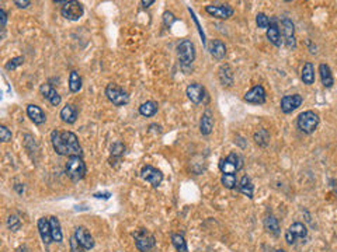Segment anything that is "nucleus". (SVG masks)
Wrapping results in <instances>:
<instances>
[{
  "mask_svg": "<svg viewBox=\"0 0 337 252\" xmlns=\"http://www.w3.org/2000/svg\"><path fill=\"white\" fill-rule=\"evenodd\" d=\"M51 143L54 147L55 153L59 156H83L80 143L78 136L73 132H61V131H52L51 132Z\"/></svg>",
  "mask_w": 337,
  "mask_h": 252,
  "instance_id": "obj_1",
  "label": "nucleus"
},
{
  "mask_svg": "<svg viewBox=\"0 0 337 252\" xmlns=\"http://www.w3.org/2000/svg\"><path fill=\"white\" fill-rule=\"evenodd\" d=\"M65 173L66 175L73 181L78 182L84 178V175L87 173V167L86 163L83 161L80 156H70L67 157V163L65 165Z\"/></svg>",
  "mask_w": 337,
  "mask_h": 252,
  "instance_id": "obj_2",
  "label": "nucleus"
},
{
  "mask_svg": "<svg viewBox=\"0 0 337 252\" xmlns=\"http://www.w3.org/2000/svg\"><path fill=\"white\" fill-rule=\"evenodd\" d=\"M177 56H178V60H180V65L183 67V70L189 72V69L195 59L194 44L190 40L180 41V44L177 45Z\"/></svg>",
  "mask_w": 337,
  "mask_h": 252,
  "instance_id": "obj_3",
  "label": "nucleus"
},
{
  "mask_svg": "<svg viewBox=\"0 0 337 252\" xmlns=\"http://www.w3.org/2000/svg\"><path fill=\"white\" fill-rule=\"evenodd\" d=\"M319 115L313 111H305L299 114L297 118L298 129L305 134H312L319 126Z\"/></svg>",
  "mask_w": 337,
  "mask_h": 252,
  "instance_id": "obj_4",
  "label": "nucleus"
},
{
  "mask_svg": "<svg viewBox=\"0 0 337 252\" xmlns=\"http://www.w3.org/2000/svg\"><path fill=\"white\" fill-rule=\"evenodd\" d=\"M132 237L135 239V247L138 248L139 252H149L150 250L155 248L156 245V238L153 234H150L148 230L145 228H139L136 230Z\"/></svg>",
  "mask_w": 337,
  "mask_h": 252,
  "instance_id": "obj_5",
  "label": "nucleus"
},
{
  "mask_svg": "<svg viewBox=\"0 0 337 252\" xmlns=\"http://www.w3.org/2000/svg\"><path fill=\"white\" fill-rule=\"evenodd\" d=\"M244 165L243 157L238 153H230L226 159L219 161V170L222 174H236L241 171Z\"/></svg>",
  "mask_w": 337,
  "mask_h": 252,
  "instance_id": "obj_6",
  "label": "nucleus"
},
{
  "mask_svg": "<svg viewBox=\"0 0 337 252\" xmlns=\"http://www.w3.org/2000/svg\"><path fill=\"white\" fill-rule=\"evenodd\" d=\"M106 95L108 101L112 103L115 106H124L129 103V95L127 91H124L121 87H118L114 83H110L106 87Z\"/></svg>",
  "mask_w": 337,
  "mask_h": 252,
  "instance_id": "obj_7",
  "label": "nucleus"
},
{
  "mask_svg": "<svg viewBox=\"0 0 337 252\" xmlns=\"http://www.w3.org/2000/svg\"><path fill=\"white\" fill-rule=\"evenodd\" d=\"M186 93H187V97H189L190 101H191L193 104H195V105L205 104V103H208V100H209L205 87H204L202 84H200V83H191V84H189Z\"/></svg>",
  "mask_w": 337,
  "mask_h": 252,
  "instance_id": "obj_8",
  "label": "nucleus"
},
{
  "mask_svg": "<svg viewBox=\"0 0 337 252\" xmlns=\"http://www.w3.org/2000/svg\"><path fill=\"white\" fill-rule=\"evenodd\" d=\"M61 14H62V17H65L69 21H78L83 17L84 9H83V4L80 1L70 0V1H67L66 4L62 6Z\"/></svg>",
  "mask_w": 337,
  "mask_h": 252,
  "instance_id": "obj_9",
  "label": "nucleus"
},
{
  "mask_svg": "<svg viewBox=\"0 0 337 252\" xmlns=\"http://www.w3.org/2000/svg\"><path fill=\"white\" fill-rule=\"evenodd\" d=\"M306 237H308V228L301 222L292 223L291 226L288 227V230L285 231V241L289 245H294L298 238L304 239Z\"/></svg>",
  "mask_w": 337,
  "mask_h": 252,
  "instance_id": "obj_10",
  "label": "nucleus"
},
{
  "mask_svg": "<svg viewBox=\"0 0 337 252\" xmlns=\"http://www.w3.org/2000/svg\"><path fill=\"white\" fill-rule=\"evenodd\" d=\"M281 28H283V38L285 41V45L288 49H295L297 48V40H295V26L294 23L285 17L281 21Z\"/></svg>",
  "mask_w": 337,
  "mask_h": 252,
  "instance_id": "obj_11",
  "label": "nucleus"
},
{
  "mask_svg": "<svg viewBox=\"0 0 337 252\" xmlns=\"http://www.w3.org/2000/svg\"><path fill=\"white\" fill-rule=\"evenodd\" d=\"M205 12L219 20H228L235 13L233 7L229 4H208L205 7Z\"/></svg>",
  "mask_w": 337,
  "mask_h": 252,
  "instance_id": "obj_12",
  "label": "nucleus"
},
{
  "mask_svg": "<svg viewBox=\"0 0 337 252\" xmlns=\"http://www.w3.org/2000/svg\"><path fill=\"white\" fill-rule=\"evenodd\" d=\"M141 178L144 181L149 182L153 188H158V186L162 184L163 181V174L160 170L152 167V165H145L142 170H141Z\"/></svg>",
  "mask_w": 337,
  "mask_h": 252,
  "instance_id": "obj_13",
  "label": "nucleus"
},
{
  "mask_svg": "<svg viewBox=\"0 0 337 252\" xmlns=\"http://www.w3.org/2000/svg\"><path fill=\"white\" fill-rule=\"evenodd\" d=\"M267 100V93L264 90V87L261 84H257L253 89H250L247 93L244 94V101L249 104H256V105H261L264 104Z\"/></svg>",
  "mask_w": 337,
  "mask_h": 252,
  "instance_id": "obj_14",
  "label": "nucleus"
},
{
  "mask_svg": "<svg viewBox=\"0 0 337 252\" xmlns=\"http://www.w3.org/2000/svg\"><path fill=\"white\" fill-rule=\"evenodd\" d=\"M302 103H304V98L299 94L285 95V97L281 98L280 108H281V111H283L284 114H292L295 109H298L299 106L302 105Z\"/></svg>",
  "mask_w": 337,
  "mask_h": 252,
  "instance_id": "obj_15",
  "label": "nucleus"
},
{
  "mask_svg": "<svg viewBox=\"0 0 337 252\" xmlns=\"http://www.w3.org/2000/svg\"><path fill=\"white\" fill-rule=\"evenodd\" d=\"M73 236H75L76 239L80 242V245L86 251L95 248V238L92 237V234H90L84 227H78V228L75 230V234H73Z\"/></svg>",
  "mask_w": 337,
  "mask_h": 252,
  "instance_id": "obj_16",
  "label": "nucleus"
},
{
  "mask_svg": "<svg viewBox=\"0 0 337 252\" xmlns=\"http://www.w3.org/2000/svg\"><path fill=\"white\" fill-rule=\"evenodd\" d=\"M40 91L41 94H42V97H44L51 105L58 106L61 104V95L58 94V91L55 90L51 84H48V83L42 84L40 87Z\"/></svg>",
  "mask_w": 337,
  "mask_h": 252,
  "instance_id": "obj_17",
  "label": "nucleus"
},
{
  "mask_svg": "<svg viewBox=\"0 0 337 252\" xmlns=\"http://www.w3.org/2000/svg\"><path fill=\"white\" fill-rule=\"evenodd\" d=\"M38 231H40L42 242L45 245H49L54 239H52V233H51V223H49V217H41L38 220Z\"/></svg>",
  "mask_w": 337,
  "mask_h": 252,
  "instance_id": "obj_18",
  "label": "nucleus"
},
{
  "mask_svg": "<svg viewBox=\"0 0 337 252\" xmlns=\"http://www.w3.org/2000/svg\"><path fill=\"white\" fill-rule=\"evenodd\" d=\"M267 38L269 41L277 48H280L283 45V38H281V31H280V27L277 24V18H273L271 20V24H270L269 30H267Z\"/></svg>",
  "mask_w": 337,
  "mask_h": 252,
  "instance_id": "obj_19",
  "label": "nucleus"
},
{
  "mask_svg": "<svg viewBox=\"0 0 337 252\" xmlns=\"http://www.w3.org/2000/svg\"><path fill=\"white\" fill-rule=\"evenodd\" d=\"M78 115H79V111H78V106L73 105V104H66L61 109V119L64 120L65 123H69V125H73L76 120H78Z\"/></svg>",
  "mask_w": 337,
  "mask_h": 252,
  "instance_id": "obj_20",
  "label": "nucleus"
},
{
  "mask_svg": "<svg viewBox=\"0 0 337 252\" xmlns=\"http://www.w3.org/2000/svg\"><path fill=\"white\" fill-rule=\"evenodd\" d=\"M214 129V114L211 109H205L200 120V131L204 136H208Z\"/></svg>",
  "mask_w": 337,
  "mask_h": 252,
  "instance_id": "obj_21",
  "label": "nucleus"
},
{
  "mask_svg": "<svg viewBox=\"0 0 337 252\" xmlns=\"http://www.w3.org/2000/svg\"><path fill=\"white\" fill-rule=\"evenodd\" d=\"M27 115L28 118L32 120L35 125H42V123H45V120H47L45 112L41 109L40 106L34 105V104L27 105Z\"/></svg>",
  "mask_w": 337,
  "mask_h": 252,
  "instance_id": "obj_22",
  "label": "nucleus"
},
{
  "mask_svg": "<svg viewBox=\"0 0 337 252\" xmlns=\"http://www.w3.org/2000/svg\"><path fill=\"white\" fill-rule=\"evenodd\" d=\"M218 77H219V81L222 83L224 87H230L233 84V70H232V67L228 63L222 65L218 70Z\"/></svg>",
  "mask_w": 337,
  "mask_h": 252,
  "instance_id": "obj_23",
  "label": "nucleus"
},
{
  "mask_svg": "<svg viewBox=\"0 0 337 252\" xmlns=\"http://www.w3.org/2000/svg\"><path fill=\"white\" fill-rule=\"evenodd\" d=\"M319 74H321V80H322V84L326 89H332L333 84H335V79H333V74H332V70L329 65L326 63H321L319 65Z\"/></svg>",
  "mask_w": 337,
  "mask_h": 252,
  "instance_id": "obj_24",
  "label": "nucleus"
},
{
  "mask_svg": "<svg viewBox=\"0 0 337 252\" xmlns=\"http://www.w3.org/2000/svg\"><path fill=\"white\" fill-rule=\"evenodd\" d=\"M211 55L212 58H215L216 60H222L226 56V45L221 40H214L211 42Z\"/></svg>",
  "mask_w": 337,
  "mask_h": 252,
  "instance_id": "obj_25",
  "label": "nucleus"
},
{
  "mask_svg": "<svg viewBox=\"0 0 337 252\" xmlns=\"http://www.w3.org/2000/svg\"><path fill=\"white\" fill-rule=\"evenodd\" d=\"M238 189H239V192L241 193H243L244 196H247L249 199H253V192H255V185H253V182H252V179L247 177V175H244L242 179L239 181V185H238Z\"/></svg>",
  "mask_w": 337,
  "mask_h": 252,
  "instance_id": "obj_26",
  "label": "nucleus"
},
{
  "mask_svg": "<svg viewBox=\"0 0 337 252\" xmlns=\"http://www.w3.org/2000/svg\"><path fill=\"white\" fill-rule=\"evenodd\" d=\"M264 228H266V231H267V233L273 234V236H275V237H278V236H280V233H281L278 219H277L275 216H273V214H270V216H267V217L264 219Z\"/></svg>",
  "mask_w": 337,
  "mask_h": 252,
  "instance_id": "obj_27",
  "label": "nucleus"
},
{
  "mask_svg": "<svg viewBox=\"0 0 337 252\" xmlns=\"http://www.w3.org/2000/svg\"><path fill=\"white\" fill-rule=\"evenodd\" d=\"M301 79L304 81V84H306V86H312L315 83V66L312 65V62H306L304 65Z\"/></svg>",
  "mask_w": 337,
  "mask_h": 252,
  "instance_id": "obj_28",
  "label": "nucleus"
},
{
  "mask_svg": "<svg viewBox=\"0 0 337 252\" xmlns=\"http://www.w3.org/2000/svg\"><path fill=\"white\" fill-rule=\"evenodd\" d=\"M158 109H159V105L156 101H146V103L139 105V114L145 118H150V117L156 115Z\"/></svg>",
  "mask_w": 337,
  "mask_h": 252,
  "instance_id": "obj_29",
  "label": "nucleus"
},
{
  "mask_svg": "<svg viewBox=\"0 0 337 252\" xmlns=\"http://www.w3.org/2000/svg\"><path fill=\"white\" fill-rule=\"evenodd\" d=\"M49 223H51V233H52V239H54L55 242H62V239H64V233H62L61 223H59L58 217L51 216V217H49Z\"/></svg>",
  "mask_w": 337,
  "mask_h": 252,
  "instance_id": "obj_30",
  "label": "nucleus"
},
{
  "mask_svg": "<svg viewBox=\"0 0 337 252\" xmlns=\"http://www.w3.org/2000/svg\"><path fill=\"white\" fill-rule=\"evenodd\" d=\"M81 89V77L76 70H72L69 74V90L72 93H78Z\"/></svg>",
  "mask_w": 337,
  "mask_h": 252,
  "instance_id": "obj_31",
  "label": "nucleus"
},
{
  "mask_svg": "<svg viewBox=\"0 0 337 252\" xmlns=\"http://www.w3.org/2000/svg\"><path fill=\"white\" fill-rule=\"evenodd\" d=\"M172 244H173V247H175L177 252H189V247H187V242L183 237V234L173 233L172 234Z\"/></svg>",
  "mask_w": 337,
  "mask_h": 252,
  "instance_id": "obj_32",
  "label": "nucleus"
},
{
  "mask_svg": "<svg viewBox=\"0 0 337 252\" xmlns=\"http://www.w3.org/2000/svg\"><path fill=\"white\" fill-rule=\"evenodd\" d=\"M255 142L256 145H258L260 147H267L270 143V133L267 129H258L256 133H255Z\"/></svg>",
  "mask_w": 337,
  "mask_h": 252,
  "instance_id": "obj_33",
  "label": "nucleus"
},
{
  "mask_svg": "<svg viewBox=\"0 0 337 252\" xmlns=\"http://www.w3.org/2000/svg\"><path fill=\"white\" fill-rule=\"evenodd\" d=\"M221 184L225 186L226 189H235L239 185V181L235 174H224L221 178Z\"/></svg>",
  "mask_w": 337,
  "mask_h": 252,
  "instance_id": "obj_34",
  "label": "nucleus"
},
{
  "mask_svg": "<svg viewBox=\"0 0 337 252\" xmlns=\"http://www.w3.org/2000/svg\"><path fill=\"white\" fill-rule=\"evenodd\" d=\"M256 24L257 27L261 28V30H269L270 24H271V20H270L269 17L264 13H258L256 15Z\"/></svg>",
  "mask_w": 337,
  "mask_h": 252,
  "instance_id": "obj_35",
  "label": "nucleus"
},
{
  "mask_svg": "<svg viewBox=\"0 0 337 252\" xmlns=\"http://www.w3.org/2000/svg\"><path fill=\"white\" fill-rule=\"evenodd\" d=\"M124 153H125V146L122 145L121 142H117V143H114L111 146V156L114 159H120L121 156H124Z\"/></svg>",
  "mask_w": 337,
  "mask_h": 252,
  "instance_id": "obj_36",
  "label": "nucleus"
},
{
  "mask_svg": "<svg viewBox=\"0 0 337 252\" xmlns=\"http://www.w3.org/2000/svg\"><path fill=\"white\" fill-rule=\"evenodd\" d=\"M23 63H24V58L23 56H16L13 59H10L4 67H6V70H14L18 66H21Z\"/></svg>",
  "mask_w": 337,
  "mask_h": 252,
  "instance_id": "obj_37",
  "label": "nucleus"
},
{
  "mask_svg": "<svg viewBox=\"0 0 337 252\" xmlns=\"http://www.w3.org/2000/svg\"><path fill=\"white\" fill-rule=\"evenodd\" d=\"M12 137H13V134L10 132V129L7 126L1 125L0 126V140L3 143H9V142H12Z\"/></svg>",
  "mask_w": 337,
  "mask_h": 252,
  "instance_id": "obj_38",
  "label": "nucleus"
},
{
  "mask_svg": "<svg viewBox=\"0 0 337 252\" xmlns=\"http://www.w3.org/2000/svg\"><path fill=\"white\" fill-rule=\"evenodd\" d=\"M7 227L12 230V231H18L20 228H21V222H20V219L17 217V216H10L9 219H7Z\"/></svg>",
  "mask_w": 337,
  "mask_h": 252,
  "instance_id": "obj_39",
  "label": "nucleus"
},
{
  "mask_svg": "<svg viewBox=\"0 0 337 252\" xmlns=\"http://www.w3.org/2000/svg\"><path fill=\"white\" fill-rule=\"evenodd\" d=\"M69 245H70V252H84L86 250L80 245V242L76 239L75 236L70 237V241H69Z\"/></svg>",
  "mask_w": 337,
  "mask_h": 252,
  "instance_id": "obj_40",
  "label": "nucleus"
},
{
  "mask_svg": "<svg viewBox=\"0 0 337 252\" xmlns=\"http://www.w3.org/2000/svg\"><path fill=\"white\" fill-rule=\"evenodd\" d=\"M175 21L176 17L172 12H164V13H163V23H164V26L172 27V24H173Z\"/></svg>",
  "mask_w": 337,
  "mask_h": 252,
  "instance_id": "obj_41",
  "label": "nucleus"
},
{
  "mask_svg": "<svg viewBox=\"0 0 337 252\" xmlns=\"http://www.w3.org/2000/svg\"><path fill=\"white\" fill-rule=\"evenodd\" d=\"M7 24V13L0 9V27H1V31H4V27Z\"/></svg>",
  "mask_w": 337,
  "mask_h": 252,
  "instance_id": "obj_42",
  "label": "nucleus"
},
{
  "mask_svg": "<svg viewBox=\"0 0 337 252\" xmlns=\"http://www.w3.org/2000/svg\"><path fill=\"white\" fill-rule=\"evenodd\" d=\"M189 12L191 13V15H193V20H194V23H195V26L198 27V31H200V35H201V38H202V42L205 44V37H204V32H202V28H201V26H200V23H198V18L195 17V14H194V12L191 10V9H189Z\"/></svg>",
  "mask_w": 337,
  "mask_h": 252,
  "instance_id": "obj_43",
  "label": "nucleus"
},
{
  "mask_svg": "<svg viewBox=\"0 0 337 252\" xmlns=\"http://www.w3.org/2000/svg\"><path fill=\"white\" fill-rule=\"evenodd\" d=\"M14 4L18 9H27L28 6H31V1L30 0H14Z\"/></svg>",
  "mask_w": 337,
  "mask_h": 252,
  "instance_id": "obj_44",
  "label": "nucleus"
},
{
  "mask_svg": "<svg viewBox=\"0 0 337 252\" xmlns=\"http://www.w3.org/2000/svg\"><path fill=\"white\" fill-rule=\"evenodd\" d=\"M141 4H142V7H144V9H148V7H150L152 4H155V0H148V1H146V0H142V1H141Z\"/></svg>",
  "mask_w": 337,
  "mask_h": 252,
  "instance_id": "obj_45",
  "label": "nucleus"
},
{
  "mask_svg": "<svg viewBox=\"0 0 337 252\" xmlns=\"http://www.w3.org/2000/svg\"><path fill=\"white\" fill-rule=\"evenodd\" d=\"M110 196H111V193H108V192H106V193H95V198H97V199H110Z\"/></svg>",
  "mask_w": 337,
  "mask_h": 252,
  "instance_id": "obj_46",
  "label": "nucleus"
},
{
  "mask_svg": "<svg viewBox=\"0 0 337 252\" xmlns=\"http://www.w3.org/2000/svg\"><path fill=\"white\" fill-rule=\"evenodd\" d=\"M14 189L20 193V195H23V192H24V185H21V184H17V185L14 186Z\"/></svg>",
  "mask_w": 337,
  "mask_h": 252,
  "instance_id": "obj_47",
  "label": "nucleus"
},
{
  "mask_svg": "<svg viewBox=\"0 0 337 252\" xmlns=\"http://www.w3.org/2000/svg\"><path fill=\"white\" fill-rule=\"evenodd\" d=\"M275 252H287V251H284V250H277Z\"/></svg>",
  "mask_w": 337,
  "mask_h": 252,
  "instance_id": "obj_48",
  "label": "nucleus"
}]
</instances>
